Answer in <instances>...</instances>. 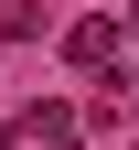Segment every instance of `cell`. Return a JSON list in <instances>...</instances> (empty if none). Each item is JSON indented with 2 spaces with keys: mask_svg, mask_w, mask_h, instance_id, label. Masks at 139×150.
<instances>
[{
  "mask_svg": "<svg viewBox=\"0 0 139 150\" xmlns=\"http://www.w3.org/2000/svg\"><path fill=\"white\" fill-rule=\"evenodd\" d=\"M22 139H32V150H75V107H32Z\"/></svg>",
  "mask_w": 139,
  "mask_h": 150,
  "instance_id": "cell-1",
  "label": "cell"
},
{
  "mask_svg": "<svg viewBox=\"0 0 139 150\" xmlns=\"http://www.w3.org/2000/svg\"><path fill=\"white\" fill-rule=\"evenodd\" d=\"M128 150H139V139H128Z\"/></svg>",
  "mask_w": 139,
  "mask_h": 150,
  "instance_id": "cell-3",
  "label": "cell"
},
{
  "mask_svg": "<svg viewBox=\"0 0 139 150\" xmlns=\"http://www.w3.org/2000/svg\"><path fill=\"white\" fill-rule=\"evenodd\" d=\"M64 54H75V64L96 75V64H107V54H118V22H75V32H64Z\"/></svg>",
  "mask_w": 139,
  "mask_h": 150,
  "instance_id": "cell-2",
  "label": "cell"
}]
</instances>
